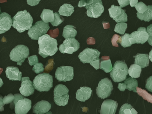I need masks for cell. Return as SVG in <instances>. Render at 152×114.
<instances>
[{
  "label": "cell",
  "instance_id": "cell-2",
  "mask_svg": "<svg viewBox=\"0 0 152 114\" xmlns=\"http://www.w3.org/2000/svg\"><path fill=\"white\" fill-rule=\"evenodd\" d=\"M33 19L26 10L19 11L13 18V26L19 33L29 30L32 26Z\"/></svg>",
  "mask_w": 152,
  "mask_h": 114
},
{
  "label": "cell",
  "instance_id": "cell-3",
  "mask_svg": "<svg viewBox=\"0 0 152 114\" xmlns=\"http://www.w3.org/2000/svg\"><path fill=\"white\" fill-rule=\"evenodd\" d=\"M78 7H85L87 16L96 18L100 17L104 10L101 0H81Z\"/></svg>",
  "mask_w": 152,
  "mask_h": 114
},
{
  "label": "cell",
  "instance_id": "cell-9",
  "mask_svg": "<svg viewBox=\"0 0 152 114\" xmlns=\"http://www.w3.org/2000/svg\"><path fill=\"white\" fill-rule=\"evenodd\" d=\"M49 28L48 23L39 20L36 22L35 25L29 29L28 34L32 40H37L40 37L46 34Z\"/></svg>",
  "mask_w": 152,
  "mask_h": 114
},
{
  "label": "cell",
  "instance_id": "cell-44",
  "mask_svg": "<svg viewBox=\"0 0 152 114\" xmlns=\"http://www.w3.org/2000/svg\"><path fill=\"white\" fill-rule=\"evenodd\" d=\"M40 1L41 0H27V2L29 5L34 6L39 4Z\"/></svg>",
  "mask_w": 152,
  "mask_h": 114
},
{
  "label": "cell",
  "instance_id": "cell-10",
  "mask_svg": "<svg viewBox=\"0 0 152 114\" xmlns=\"http://www.w3.org/2000/svg\"><path fill=\"white\" fill-rule=\"evenodd\" d=\"M113 90V88L112 81L109 78L106 77L99 82L96 90L98 97L102 99H105L111 95Z\"/></svg>",
  "mask_w": 152,
  "mask_h": 114
},
{
  "label": "cell",
  "instance_id": "cell-43",
  "mask_svg": "<svg viewBox=\"0 0 152 114\" xmlns=\"http://www.w3.org/2000/svg\"><path fill=\"white\" fill-rule=\"evenodd\" d=\"M118 3L121 8L125 7L129 4V0H117Z\"/></svg>",
  "mask_w": 152,
  "mask_h": 114
},
{
  "label": "cell",
  "instance_id": "cell-15",
  "mask_svg": "<svg viewBox=\"0 0 152 114\" xmlns=\"http://www.w3.org/2000/svg\"><path fill=\"white\" fill-rule=\"evenodd\" d=\"M100 52L97 50L87 48L79 54L78 58L83 63H90L99 58Z\"/></svg>",
  "mask_w": 152,
  "mask_h": 114
},
{
  "label": "cell",
  "instance_id": "cell-38",
  "mask_svg": "<svg viewBox=\"0 0 152 114\" xmlns=\"http://www.w3.org/2000/svg\"><path fill=\"white\" fill-rule=\"evenodd\" d=\"M15 99V96L12 94H10L7 96H5L2 99L3 102L5 104L11 103Z\"/></svg>",
  "mask_w": 152,
  "mask_h": 114
},
{
  "label": "cell",
  "instance_id": "cell-48",
  "mask_svg": "<svg viewBox=\"0 0 152 114\" xmlns=\"http://www.w3.org/2000/svg\"><path fill=\"white\" fill-rule=\"evenodd\" d=\"M103 25H104V28H109L110 27L109 23L108 22H103Z\"/></svg>",
  "mask_w": 152,
  "mask_h": 114
},
{
  "label": "cell",
  "instance_id": "cell-12",
  "mask_svg": "<svg viewBox=\"0 0 152 114\" xmlns=\"http://www.w3.org/2000/svg\"><path fill=\"white\" fill-rule=\"evenodd\" d=\"M80 48V44L78 41L75 38H66L60 45L59 50L63 53L73 54L78 50Z\"/></svg>",
  "mask_w": 152,
  "mask_h": 114
},
{
  "label": "cell",
  "instance_id": "cell-22",
  "mask_svg": "<svg viewBox=\"0 0 152 114\" xmlns=\"http://www.w3.org/2000/svg\"><path fill=\"white\" fill-rule=\"evenodd\" d=\"M135 58V64L140 66L142 68L146 67L149 65L148 54L147 53H139L136 56H133Z\"/></svg>",
  "mask_w": 152,
  "mask_h": 114
},
{
  "label": "cell",
  "instance_id": "cell-32",
  "mask_svg": "<svg viewBox=\"0 0 152 114\" xmlns=\"http://www.w3.org/2000/svg\"><path fill=\"white\" fill-rule=\"evenodd\" d=\"M127 24L125 22H119L115 25L114 31L120 34H124L127 28Z\"/></svg>",
  "mask_w": 152,
  "mask_h": 114
},
{
  "label": "cell",
  "instance_id": "cell-21",
  "mask_svg": "<svg viewBox=\"0 0 152 114\" xmlns=\"http://www.w3.org/2000/svg\"><path fill=\"white\" fill-rule=\"evenodd\" d=\"M7 77L10 80L13 81H21L22 77V72L19 71L18 68L14 66H8L6 70Z\"/></svg>",
  "mask_w": 152,
  "mask_h": 114
},
{
  "label": "cell",
  "instance_id": "cell-52",
  "mask_svg": "<svg viewBox=\"0 0 152 114\" xmlns=\"http://www.w3.org/2000/svg\"><path fill=\"white\" fill-rule=\"evenodd\" d=\"M1 8H0V12H1Z\"/></svg>",
  "mask_w": 152,
  "mask_h": 114
},
{
  "label": "cell",
  "instance_id": "cell-11",
  "mask_svg": "<svg viewBox=\"0 0 152 114\" xmlns=\"http://www.w3.org/2000/svg\"><path fill=\"white\" fill-rule=\"evenodd\" d=\"M55 77L59 82H66L73 79L74 68L70 66H61L58 67Z\"/></svg>",
  "mask_w": 152,
  "mask_h": 114
},
{
  "label": "cell",
  "instance_id": "cell-5",
  "mask_svg": "<svg viewBox=\"0 0 152 114\" xmlns=\"http://www.w3.org/2000/svg\"><path fill=\"white\" fill-rule=\"evenodd\" d=\"M14 96L15 99L10 105V107L12 108L15 106V114H27L31 108V100L26 98L21 94H15Z\"/></svg>",
  "mask_w": 152,
  "mask_h": 114
},
{
  "label": "cell",
  "instance_id": "cell-7",
  "mask_svg": "<svg viewBox=\"0 0 152 114\" xmlns=\"http://www.w3.org/2000/svg\"><path fill=\"white\" fill-rule=\"evenodd\" d=\"M30 54L29 49L27 46L23 45H19L12 49L10 54V59L17 62V65L22 66L26 58Z\"/></svg>",
  "mask_w": 152,
  "mask_h": 114
},
{
  "label": "cell",
  "instance_id": "cell-46",
  "mask_svg": "<svg viewBox=\"0 0 152 114\" xmlns=\"http://www.w3.org/2000/svg\"><path fill=\"white\" fill-rule=\"evenodd\" d=\"M3 97L1 95H0V111H3L4 110V106L5 105V103L3 102Z\"/></svg>",
  "mask_w": 152,
  "mask_h": 114
},
{
  "label": "cell",
  "instance_id": "cell-6",
  "mask_svg": "<svg viewBox=\"0 0 152 114\" xmlns=\"http://www.w3.org/2000/svg\"><path fill=\"white\" fill-rule=\"evenodd\" d=\"M128 74V69L125 61H117L114 65L110 75L113 81L120 83L126 79Z\"/></svg>",
  "mask_w": 152,
  "mask_h": 114
},
{
  "label": "cell",
  "instance_id": "cell-20",
  "mask_svg": "<svg viewBox=\"0 0 152 114\" xmlns=\"http://www.w3.org/2000/svg\"><path fill=\"white\" fill-rule=\"evenodd\" d=\"M92 91V90L90 87L88 86L81 87L76 92V99L80 101H86L90 98Z\"/></svg>",
  "mask_w": 152,
  "mask_h": 114
},
{
  "label": "cell",
  "instance_id": "cell-35",
  "mask_svg": "<svg viewBox=\"0 0 152 114\" xmlns=\"http://www.w3.org/2000/svg\"><path fill=\"white\" fill-rule=\"evenodd\" d=\"M136 10L138 13H143L147 10L148 7L142 2H139L135 6Z\"/></svg>",
  "mask_w": 152,
  "mask_h": 114
},
{
  "label": "cell",
  "instance_id": "cell-26",
  "mask_svg": "<svg viewBox=\"0 0 152 114\" xmlns=\"http://www.w3.org/2000/svg\"><path fill=\"white\" fill-rule=\"evenodd\" d=\"M147 10L143 13L137 12V17L141 20L149 22L152 20V5H148Z\"/></svg>",
  "mask_w": 152,
  "mask_h": 114
},
{
  "label": "cell",
  "instance_id": "cell-50",
  "mask_svg": "<svg viewBox=\"0 0 152 114\" xmlns=\"http://www.w3.org/2000/svg\"><path fill=\"white\" fill-rule=\"evenodd\" d=\"M3 85V82L2 79L0 77V87H1Z\"/></svg>",
  "mask_w": 152,
  "mask_h": 114
},
{
  "label": "cell",
  "instance_id": "cell-13",
  "mask_svg": "<svg viewBox=\"0 0 152 114\" xmlns=\"http://www.w3.org/2000/svg\"><path fill=\"white\" fill-rule=\"evenodd\" d=\"M148 37L145 28L140 27L137 31H134L130 34L129 40L131 45L135 43L143 44L148 41Z\"/></svg>",
  "mask_w": 152,
  "mask_h": 114
},
{
  "label": "cell",
  "instance_id": "cell-31",
  "mask_svg": "<svg viewBox=\"0 0 152 114\" xmlns=\"http://www.w3.org/2000/svg\"><path fill=\"white\" fill-rule=\"evenodd\" d=\"M137 93L139 96L142 97L144 99L147 101L148 102L152 103V95L148 93L146 91L137 86Z\"/></svg>",
  "mask_w": 152,
  "mask_h": 114
},
{
  "label": "cell",
  "instance_id": "cell-40",
  "mask_svg": "<svg viewBox=\"0 0 152 114\" xmlns=\"http://www.w3.org/2000/svg\"><path fill=\"white\" fill-rule=\"evenodd\" d=\"M28 59L30 66H33V65H34V64L39 62V59H38V56L37 55H34L30 56V57H28Z\"/></svg>",
  "mask_w": 152,
  "mask_h": 114
},
{
  "label": "cell",
  "instance_id": "cell-29",
  "mask_svg": "<svg viewBox=\"0 0 152 114\" xmlns=\"http://www.w3.org/2000/svg\"><path fill=\"white\" fill-rule=\"evenodd\" d=\"M124 83L126 86V89L129 91H133L137 93V87L138 86V82L135 78L130 77L126 79Z\"/></svg>",
  "mask_w": 152,
  "mask_h": 114
},
{
  "label": "cell",
  "instance_id": "cell-16",
  "mask_svg": "<svg viewBox=\"0 0 152 114\" xmlns=\"http://www.w3.org/2000/svg\"><path fill=\"white\" fill-rule=\"evenodd\" d=\"M34 86L33 83L30 80L28 77H23L22 78V83L19 88L20 93L26 97L30 96L34 93Z\"/></svg>",
  "mask_w": 152,
  "mask_h": 114
},
{
  "label": "cell",
  "instance_id": "cell-27",
  "mask_svg": "<svg viewBox=\"0 0 152 114\" xmlns=\"http://www.w3.org/2000/svg\"><path fill=\"white\" fill-rule=\"evenodd\" d=\"M141 69L142 68L137 64H132L128 69V74L131 77L135 78H138L140 76L142 71Z\"/></svg>",
  "mask_w": 152,
  "mask_h": 114
},
{
  "label": "cell",
  "instance_id": "cell-19",
  "mask_svg": "<svg viewBox=\"0 0 152 114\" xmlns=\"http://www.w3.org/2000/svg\"><path fill=\"white\" fill-rule=\"evenodd\" d=\"M51 104L47 101L42 100L35 104L33 107V112L35 114L47 113L51 109Z\"/></svg>",
  "mask_w": 152,
  "mask_h": 114
},
{
  "label": "cell",
  "instance_id": "cell-8",
  "mask_svg": "<svg viewBox=\"0 0 152 114\" xmlns=\"http://www.w3.org/2000/svg\"><path fill=\"white\" fill-rule=\"evenodd\" d=\"M69 90L66 86L60 84L55 87L54 91V102L59 106H65L68 103Z\"/></svg>",
  "mask_w": 152,
  "mask_h": 114
},
{
  "label": "cell",
  "instance_id": "cell-25",
  "mask_svg": "<svg viewBox=\"0 0 152 114\" xmlns=\"http://www.w3.org/2000/svg\"><path fill=\"white\" fill-rule=\"evenodd\" d=\"M74 11V7L69 4H64L59 8L58 12L61 16L69 17Z\"/></svg>",
  "mask_w": 152,
  "mask_h": 114
},
{
  "label": "cell",
  "instance_id": "cell-24",
  "mask_svg": "<svg viewBox=\"0 0 152 114\" xmlns=\"http://www.w3.org/2000/svg\"><path fill=\"white\" fill-rule=\"evenodd\" d=\"M77 32L75 27L72 25H67L64 27L63 36L65 39L75 38L77 35Z\"/></svg>",
  "mask_w": 152,
  "mask_h": 114
},
{
  "label": "cell",
  "instance_id": "cell-41",
  "mask_svg": "<svg viewBox=\"0 0 152 114\" xmlns=\"http://www.w3.org/2000/svg\"><path fill=\"white\" fill-rule=\"evenodd\" d=\"M145 88L152 92V75L148 77L146 82Z\"/></svg>",
  "mask_w": 152,
  "mask_h": 114
},
{
  "label": "cell",
  "instance_id": "cell-51",
  "mask_svg": "<svg viewBox=\"0 0 152 114\" xmlns=\"http://www.w3.org/2000/svg\"><path fill=\"white\" fill-rule=\"evenodd\" d=\"M2 70H3V69L1 68H0V74H1V72H2Z\"/></svg>",
  "mask_w": 152,
  "mask_h": 114
},
{
  "label": "cell",
  "instance_id": "cell-1",
  "mask_svg": "<svg viewBox=\"0 0 152 114\" xmlns=\"http://www.w3.org/2000/svg\"><path fill=\"white\" fill-rule=\"evenodd\" d=\"M39 53L43 58L55 55L58 50L56 39L51 37L48 34L40 37L38 39Z\"/></svg>",
  "mask_w": 152,
  "mask_h": 114
},
{
  "label": "cell",
  "instance_id": "cell-45",
  "mask_svg": "<svg viewBox=\"0 0 152 114\" xmlns=\"http://www.w3.org/2000/svg\"><path fill=\"white\" fill-rule=\"evenodd\" d=\"M118 88L119 89L120 91H124L126 88V86L124 83H122L118 84Z\"/></svg>",
  "mask_w": 152,
  "mask_h": 114
},
{
  "label": "cell",
  "instance_id": "cell-23",
  "mask_svg": "<svg viewBox=\"0 0 152 114\" xmlns=\"http://www.w3.org/2000/svg\"><path fill=\"white\" fill-rule=\"evenodd\" d=\"M99 69H103L106 73H109L113 69V66L109 56H103L99 64Z\"/></svg>",
  "mask_w": 152,
  "mask_h": 114
},
{
  "label": "cell",
  "instance_id": "cell-36",
  "mask_svg": "<svg viewBox=\"0 0 152 114\" xmlns=\"http://www.w3.org/2000/svg\"><path fill=\"white\" fill-rule=\"evenodd\" d=\"M32 70L36 74H39V73L44 71V66L41 62H39V63L38 62V63L34 64Z\"/></svg>",
  "mask_w": 152,
  "mask_h": 114
},
{
  "label": "cell",
  "instance_id": "cell-18",
  "mask_svg": "<svg viewBox=\"0 0 152 114\" xmlns=\"http://www.w3.org/2000/svg\"><path fill=\"white\" fill-rule=\"evenodd\" d=\"M13 26V20L11 16L7 12L0 14V34L6 33Z\"/></svg>",
  "mask_w": 152,
  "mask_h": 114
},
{
  "label": "cell",
  "instance_id": "cell-34",
  "mask_svg": "<svg viewBox=\"0 0 152 114\" xmlns=\"http://www.w3.org/2000/svg\"><path fill=\"white\" fill-rule=\"evenodd\" d=\"M64 18L60 16V14L58 12L54 13V20L52 22H50L51 25L53 26H57L61 24L64 21Z\"/></svg>",
  "mask_w": 152,
  "mask_h": 114
},
{
  "label": "cell",
  "instance_id": "cell-17",
  "mask_svg": "<svg viewBox=\"0 0 152 114\" xmlns=\"http://www.w3.org/2000/svg\"><path fill=\"white\" fill-rule=\"evenodd\" d=\"M118 103L112 99L104 101L101 105L100 113L101 114H115L116 112Z\"/></svg>",
  "mask_w": 152,
  "mask_h": 114
},
{
  "label": "cell",
  "instance_id": "cell-47",
  "mask_svg": "<svg viewBox=\"0 0 152 114\" xmlns=\"http://www.w3.org/2000/svg\"><path fill=\"white\" fill-rule=\"evenodd\" d=\"M138 2V0H129V4L131 7H135V5Z\"/></svg>",
  "mask_w": 152,
  "mask_h": 114
},
{
  "label": "cell",
  "instance_id": "cell-42",
  "mask_svg": "<svg viewBox=\"0 0 152 114\" xmlns=\"http://www.w3.org/2000/svg\"><path fill=\"white\" fill-rule=\"evenodd\" d=\"M90 65L92 66L96 69H99V64H100V59L99 58H97L94 61L91 62Z\"/></svg>",
  "mask_w": 152,
  "mask_h": 114
},
{
  "label": "cell",
  "instance_id": "cell-4",
  "mask_svg": "<svg viewBox=\"0 0 152 114\" xmlns=\"http://www.w3.org/2000/svg\"><path fill=\"white\" fill-rule=\"evenodd\" d=\"M53 76L46 73L39 74L33 82L34 88L40 92L49 91L53 87Z\"/></svg>",
  "mask_w": 152,
  "mask_h": 114
},
{
  "label": "cell",
  "instance_id": "cell-37",
  "mask_svg": "<svg viewBox=\"0 0 152 114\" xmlns=\"http://www.w3.org/2000/svg\"><path fill=\"white\" fill-rule=\"evenodd\" d=\"M121 37L117 34H114L111 39V42L113 46L118 47V43H121Z\"/></svg>",
  "mask_w": 152,
  "mask_h": 114
},
{
  "label": "cell",
  "instance_id": "cell-49",
  "mask_svg": "<svg viewBox=\"0 0 152 114\" xmlns=\"http://www.w3.org/2000/svg\"><path fill=\"white\" fill-rule=\"evenodd\" d=\"M148 58H149V60L150 61L152 62V48L151 49V51L149 52V54H148Z\"/></svg>",
  "mask_w": 152,
  "mask_h": 114
},
{
  "label": "cell",
  "instance_id": "cell-14",
  "mask_svg": "<svg viewBox=\"0 0 152 114\" xmlns=\"http://www.w3.org/2000/svg\"><path fill=\"white\" fill-rule=\"evenodd\" d=\"M108 11L110 17L117 23L128 21V16L125 10H123L121 6L112 5L108 9Z\"/></svg>",
  "mask_w": 152,
  "mask_h": 114
},
{
  "label": "cell",
  "instance_id": "cell-39",
  "mask_svg": "<svg viewBox=\"0 0 152 114\" xmlns=\"http://www.w3.org/2000/svg\"><path fill=\"white\" fill-rule=\"evenodd\" d=\"M146 30L149 36L147 41L148 42L150 45L152 46V24H151L147 27Z\"/></svg>",
  "mask_w": 152,
  "mask_h": 114
},
{
  "label": "cell",
  "instance_id": "cell-30",
  "mask_svg": "<svg viewBox=\"0 0 152 114\" xmlns=\"http://www.w3.org/2000/svg\"><path fill=\"white\" fill-rule=\"evenodd\" d=\"M119 113L120 114H137L138 112L130 104L125 103L121 107Z\"/></svg>",
  "mask_w": 152,
  "mask_h": 114
},
{
  "label": "cell",
  "instance_id": "cell-28",
  "mask_svg": "<svg viewBox=\"0 0 152 114\" xmlns=\"http://www.w3.org/2000/svg\"><path fill=\"white\" fill-rule=\"evenodd\" d=\"M42 21L45 23L52 22L54 20V13L52 10L44 9L40 16Z\"/></svg>",
  "mask_w": 152,
  "mask_h": 114
},
{
  "label": "cell",
  "instance_id": "cell-33",
  "mask_svg": "<svg viewBox=\"0 0 152 114\" xmlns=\"http://www.w3.org/2000/svg\"><path fill=\"white\" fill-rule=\"evenodd\" d=\"M129 34H125L124 35L121 36V42L120 44L124 48L130 47L132 45L130 42L129 40Z\"/></svg>",
  "mask_w": 152,
  "mask_h": 114
}]
</instances>
